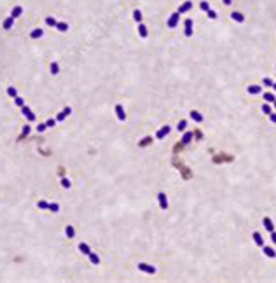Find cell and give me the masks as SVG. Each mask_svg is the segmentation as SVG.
Returning a JSON list of instances; mask_svg holds the SVG:
<instances>
[{
	"instance_id": "cell-45",
	"label": "cell",
	"mask_w": 276,
	"mask_h": 283,
	"mask_svg": "<svg viewBox=\"0 0 276 283\" xmlns=\"http://www.w3.org/2000/svg\"><path fill=\"white\" fill-rule=\"evenodd\" d=\"M271 87H273V89L276 91V82H273V86H271Z\"/></svg>"
},
{
	"instance_id": "cell-14",
	"label": "cell",
	"mask_w": 276,
	"mask_h": 283,
	"mask_svg": "<svg viewBox=\"0 0 276 283\" xmlns=\"http://www.w3.org/2000/svg\"><path fill=\"white\" fill-rule=\"evenodd\" d=\"M168 133H170V126H163V128H161V129L156 133V138H157V140H163V138H164Z\"/></svg>"
},
{
	"instance_id": "cell-13",
	"label": "cell",
	"mask_w": 276,
	"mask_h": 283,
	"mask_svg": "<svg viewBox=\"0 0 276 283\" xmlns=\"http://www.w3.org/2000/svg\"><path fill=\"white\" fill-rule=\"evenodd\" d=\"M262 224H264L266 231H269V232H273V231H274V224H273V220H271L269 217H264V218H262Z\"/></svg>"
},
{
	"instance_id": "cell-30",
	"label": "cell",
	"mask_w": 276,
	"mask_h": 283,
	"mask_svg": "<svg viewBox=\"0 0 276 283\" xmlns=\"http://www.w3.org/2000/svg\"><path fill=\"white\" fill-rule=\"evenodd\" d=\"M58 72H60V67H58V63H56V61H53V63H51V73H53V75H56Z\"/></svg>"
},
{
	"instance_id": "cell-39",
	"label": "cell",
	"mask_w": 276,
	"mask_h": 283,
	"mask_svg": "<svg viewBox=\"0 0 276 283\" xmlns=\"http://www.w3.org/2000/svg\"><path fill=\"white\" fill-rule=\"evenodd\" d=\"M45 129H47V126H45V124H38V126H37V131H38V133H44Z\"/></svg>"
},
{
	"instance_id": "cell-4",
	"label": "cell",
	"mask_w": 276,
	"mask_h": 283,
	"mask_svg": "<svg viewBox=\"0 0 276 283\" xmlns=\"http://www.w3.org/2000/svg\"><path fill=\"white\" fill-rule=\"evenodd\" d=\"M191 9H192V2H191V0H187V2H183V4L178 7L176 12H178V14H185V12H189Z\"/></svg>"
},
{
	"instance_id": "cell-27",
	"label": "cell",
	"mask_w": 276,
	"mask_h": 283,
	"mask_svg": "<svg viewBox=\"0 0 276 283\" xmlns=\"http://www.w3.org/2000/svg\"><path fill=\"white\" fill-rule=\"evenodd\" d=\"M7 94H9L11 98H16V96H18V91H16V87L9 86V87H7Z\"/></svg>"
},
{
	"instance_id": "cell-26",
	"label": "cell",
	"mask_w": 276,
	"mask_h": 283,
	"mask_svg": "<svg viewBox=\"0 0 276 283\" xmlns=\"http://www.w3.org/2000/svg\"><path fill=\"white\" fill-rule=\"evenodd\" d=\"M56 28H58L60 32H67V30H68V23H65V21H58Z\"/></svg>"
},
{
	"instance_id": "cell-46",
	"label": "cell",
	"mask_w": 276,
	"mask_h": 283,
	"mask_svg": "<svg viewBox=\"0 0 276 283\" xmlns=\"http://www.w3.org/2000/svg\"><path fill=\"white\" fill-rule=\"evenodd\" d=\"M274 109H276V102H274Z\"/></svg>"
},
{
	"instance_id": "cell-33",
	"label": "cell",
	"mask_w": 276,
	"mask_h": 283,
	"mask_svg": "<svg viewBox=\"0 0 276 283\" xmlns=\"http://www.w3.org/2000/svg\"><path fill=\"white\" fill-rule=\"evenodd\" d=\"M199 9H201V11H205V12H206V11H208V9H210V4H208V2H206V0H203V2H201V4H199Z\"/></svg>"
},
{
	"instance_id": "cell-34",
	"label": "cell",
	"mask_w": 276,
	"mask_h": 283,
	"mask_svg": "<svg viewBox=\"0 0 276 283\" xmlns=\"http://www.w3.org/2000/svg\"><path fill=\"white\" fill-rule=\"evenodd\" d=\"M14 103H16L18 107H23V105H25V100H23L21 96H16V98H14Z\"/></svg>"
},
{
	"instance_id": "cell-31",
	"label": "cell",
	"mask_w": 276,
	"mask_h": 283,
	"mask_svg": "<svg viewBox=\"0 0 276 283\" xmlns=\"http://www.w3.org/2000/svg\"><path fill=\"white\" fill-rule=\"evenodd\" d=\"M37 206H38L40 210H49V203H47V201H38Z\"/></svg>"
},
{
	"instance_id": "cell-11",
	"label": "cell",
	"mask_w": 276,
	"mask_h": 283,
	"mask_svg": "<svg viewBox=\"0 0 276 283\" xmlns=\"http://www.w3.org/2000/svg\"><path fill=\"white\" fill-rule=\"evenodd\" d=\"M70 114H72V109H70V107H65V109L61 110V114H58L56 121H58V122H61V121H65V117H67V115H70Z\"/></svg>"
},
{
	"instance_id": "cell-32",
	"label": "cell",
	"mask_w": 276,
	"mask_h": 283,
	"mask_svg": "<svg viewBox=\"0 0 276 283\" xmlns=\"http://www.w3.org/2000/svg\"><path fill=\"white\" fill-rule=\"evenodd\" d=\"M262 112H264L266 115H269V114L273 112V110H271V105H269V103H264V105H262Z\"/></svg>"
},
{
	"instance_id": "cell-9",
	"label": "cell",
	"mask_w": 276,
	"mask_h": 283,
	"mask_svg": "<svg viewBox=\"0 0 276 283\" xmlns=\"http://www.w3.org/2000/svg\"><path fill=\"white\" fill-rule=\"evenodd\" d=\"M183 25H185V37H192V25H194V23H192V19H191V18H187Z\"/></svg>"
},
{
	"instance_id": "cell-16",
	"label": "cell",
	"mask_w": 276,
	"mask_h": 283,
	"mask_svg": "<svg viewBox=\"0 0 276 283\" xmlns=\"http://www.w3.org/2000/svg\"><path fill=\"white\" fill-rule=\"evenodd\" d=\"M21 14H23V7H21V5H16V7L11 11V16H12L14 19H16V18H19Z\"/></svg>"
},
{
	"instance_id": "cell-36",
	"label": "cell",
	"mask_w": 276,
	"mask_h": 283,
	"mask_svg": "<svg viewBox=\"0 0 276 283\" xmlns=\"http://www.w3.org/2000/svg\"><path fill=\"white\" fill-rule=\"evenodd\" d=\"M206 14H208V18H210V19H217V12H215V11L208 9V11H206Z\"/></svg>"
},
{
	"instance_id": "cell-40",
	"label": "cell",
	"mask_w": 276,
	"mask_h": 283,
	"mask_svg": "<svg viewBox=\"0 0 276 283\" xmlns=\"http://www.w3.org/2000/svg\"><path fill=\"white\" fill-rule=\"evenodd\" d=\"M262 84H264V86H273V80H271L269 77H264V80H262Z\"/></svg>"
},
{
	"instance_id": "cell-12",
	"label": "cell",
	"mask_w": 276,
	"mask_h": 283,
	"mask_svg": "<svg viewBox=\"0 0 276 283\" xmlns=\"http://www.w3.org/2000/svg\"><path fill=\"white\" fill-rule=\"evenodd\" d=\"M189 115H191V119H192L194 122H203V121H205L203 114H199L198 110H191V114H189Z\"/></svg>"
},
{
	"instance_id": "cell-18",
	"label": "cell",
	"mask_w": 276,
	"mask_h": 283,
	"mask_svg": "<svg viewBox=\"0 0 276 283\" xmlns=\"http://www.w3.org/2000/svg\"><path fill=\"white\" fill-rule=\"evenodd\" d=\"M12 25H14V18H12V16H9V18L4 21V25H2V26H4V30H11V28H12Z\"/></svg>"
},
{
	"instance_id": "cell-15",
	"label": "cell",
	"mask_w": 276,
	"mask_h": 283,
	"mask_svg": "<svg viewBox=\"0 0 276 283\" xmlns=\"http://www.w3.org/2000/svg\"><path fill=\"white\" fill-rule=\"evenodd\" d=\"M138 35H140L142 38H147V35H149V32H147V26H145L143 23H138Z\"/></svg>"
},
{
	"instance_id": "cell-21",
	"label": "cell",
	"mask_w": 276,
	"mask_h": 283,
	"mask_svg": "<svg viewBox=\"0 0 276 283\" xmlns=\"http://www.w3.org/2000/svg\"><path fill=\"white\" fill-rule=\"evenodd\" d=\"M42 35H44V30H42V28H35V30L30 33V37H32V38H40Z\"/></svg>"
},
{
	"instance_id": "cell-37",
	"label": "cell",
	"mask_w": 276,
	"mask_h": 283,
	"mask_svg": "<svg viewBox=\"0 0 276 283\" xmlns=\"http://www.w3.org/2000/svg\"><path fill=\"white\" fill-rule=\"evenodd\" d=\"M61 185H63L65 189H70V185H72V183H70V180H68V178H61Z\"/></svg>"
},
{
	"instance_id": "cell-41",
	"label": "cell",
	"mask_w": 276,
	"mask_h": 283,
	"mask_svg": "<svg viewBox=\"0 0 276 283\" xmlns=\"http://www.w3.org/2000/svg\"><path fill=\"white\" fill-rule=\"evenodd\" d=\"M269 121H271L273 124H276V114H273V112H271V114H269Z\"/></svg>"
},
{
	"instance_id": "cell-42",
	"label": "cell",
	"mask_w": 276,
	"mask_h": 283,
	"mask_svg": "<svg viewBox=\"0 0 276 283\" xmlns=\"http://www.w3.org/2000/svg\"><path fill=\"white\" fill-rule=\"evenodd\" d=\"M271 241L276 245V231H273V232H271Z\"/></svg>"
},
{
	"instance_id": "cell-10",
	"label": "cell",
	"mask_w": 276,
	"mask_h": 283,
	"mask_svg": "<svg viewBox=\"0 0 276 283\" xmlns=\"http://www.w3.org/2000/svg\"><path fill=\"white\" fill-rule=\"evenodd\" d=\"M252 238H253V241H255V245H259V247H264V238H262V234L260 232H252Z\"/></svg>"
},
{
	"instance_id": "cell-5",
	"label": "cell",
	"mask_w": 276,
	"mask_h": 283,
	"mask_svg": "<svg viewBox=\"0 0 276 283\" xmlns=\"http://www.w3.org/2000/svg\"><path fill=\"white\" fill-rule=\"evenodd\" d=\"M178 19H180V14L178 12H173L170 16V19H168V28H175L178 25Z\"/></svg>"
},
{
	"instance_id": "cell-7",
	"label": "cell",
	"mask_w": 276,
	"mask_h": 283,
	"mask_svg": "<svg viewBox=\"0 0 276 283\" xmlns=\"http://www.w3.org/2000/svg\"><path fill=\"white\" fill-rule=\"evenodd\" d=\"M115 114H117V119H119V121H122V122L126 121V112H124V107H122L121 103L115 105Z\"/></svg>"
},
{
	"instance_id": "cell-17",
	"label": "cell",
	"mask_w": 276,
	"mask_h": 283,
	"mask_svg": "<svg viewBox=\"0 0 276 283\" xmlns=\"http://www.w3.org/2000/svg\"><path fill=\"white\" fill-rule=\"evenodd\" d=\"M231 18H233V21H236V23H245V16H243L241 12H233Z\"/></svg>"
},
{
	"instance_id": "cell-35",
	"label": "cell",
	"mask_w": 276,
	"mask_h": 283,
	"mask_svg": "<svg viewBox=\"0 0 276 283\" xmlns=\"http://www.w3.org/2000/svg\"><path fill=\"white\" fill-rule=\"evenodd\" d=\"M56 122H58L56 119H47V122H45V126H47V128H54V126H56Z\"/></svg>"
},
{
	"instance_id": "cell-1",
	"label": "cell",
	"mask_w": 276,
	"mask_h": 283,
	"mask_svg": "<svg viewBox=\"0 0 276 283\" xmlns=\"http://www.w3.org/2000/svg\"><path fill=\"white\" fill-rule=\"evenodd\" d=\"M138 271L147 273V274H156V267L150 266V264H145V262H140V264H138Z\"/></svg>"
},
{
	"instance_id": "cell-38",
	"label": "cell",
	"mask_w": 276,
	"mask_h": 283,
	"mask_svg": "<svg viewBox=\"0 0 276 283\" xmlns=\"http://www.w3.org/2000/svg\"><path fill=\"white\" fill-rule=\"evenodd\" d=\"M49 210L51 212H58L60 210V205L58 203H49Z\"/></svg>"
},
{
	"instance_id": "cell-28",
	"label": "cell",
	"mask_w": 276,
	"mask_h": 283,
	"mask_svg": "<svg viewBox=\"0 0 276 283\" xmlns=\"http://www.w3.org/2000/svg\"><path fill=\"white\" fill-rule=\"evenodd\" d=\"M45 25H47V26H56V25H58V21H56L54 18H51V16H49V18H45Z\"/></svg>"
},
{
	"instance_id": "cell-2",
	"label": "cell",
	"mask_w": 276,
	"mask_h": 283,
	"mask_svg": "<svg viewBox=\"0 0 276 283\" xmlns=\"http://www.w3.org/2000/svg\"><path fill=\"white\" fill-rule=\"evenodd\" d=\"M21 112H23V115L26 117V121H28V122H33V121H35V114H33V112H32V110H30L26 105H23V107H21Z\"/></svg>"
},
{
	"instance_id": "cell-29",
	"label": "cell",
	"mask_w": 276,
	"mask_h": 283,
	"mask_svg": "<svg viewBox=\"0 0 276 283\" xmlns=\"http://www.w3.org/2000/svg\"><path fill=\"white\" fill-rule=\"evenodd\" d=\"M133 18H135V21H136V23H142V12L138 11V9L133 12Z\"/></svg>"
},
{
	"instance_id": "cell-44",
	"label": "cell",
	"mask_w": 276,
	"mask_h": 283,
	"mask_svg": "<svg viewBox=\"0 0 276 283\" xmlns=\"http://www.w3.org/2000/svg\"><path fill=\"white\" fill-rule=\"evenodd\" d=\"M222 2H224L225 5H231V4H233V0H222Z\"/></svg>"
},
{
	"instance_id": "cell-8",
	"label": "cell",
	"mask_w": 276,
	"mask_h": 283,
	"mask_svg": "<svg viewBox=\"0 0 276 283\" xmlns=\"http://www.w3.org/2000/svg\"><path fill=\"white\" fill-rule=\"evenodd\" d=\"M262 252H264V255L269 257V259H274V257H276V250H274L273 247H266V245H264V247H262Z\"/></svg>"
},
{
	"instance_id": "cell-6",
	"label": "cell",
	"mask_w": 276,
	"mask_h": 283,
	"mask_svg": "<svg viewBox=\"0 0 276 283\" xmlns=\"http://www.w3.org/2000/svg\"><path fill=\"white\" fill-rule=\"evenodd\" d=\"M246 93H248V94H260V93H262V86H259V84H250V86L246 87Z\"/></svg>"
},
{
	"instance_id": "cell-24",
	"label": "cell",
	"mask_w": 276,
	"mask_h": 283,
	"mask_svg": "<svg viewBox=\"0 0 276 283\" xmlns=\"http://www.w3.org/2000/svg\"><path fill=\"white\" fill-rule=\"evenodd\" d=\"M89 260H91V264H95V266L100 264V257H98L95 252H91V253H89Z\"/></svg>"
},
{
	"instance_id": "cell-43",
	"label": "cell",
	"mask_w": 276,
	"mask_h": 283,
	"mask_svg": "<svg viewBox=\"0 0 276 283\" xmlns=\"http://www.w3.org/2000/svg\"><path fill=\"white\" fill-rule=\"evenodd\" d=\"M28 131H30V126H25L23 128V135H28Z\"/></svg>"
},
{
	"instance_id": "cell-19",
	"label": "cell",
	"mask_w": 276,
	"mask_h": 283,
	"mask_svg": "<svg viewBox=\"0 0 276 283\" xmlns=\"http://www.w3.org/2000/svg\"><path fill=\"white\" fill-rule=\"evenodd\" d=\"M79 250H80L84 255H89V253H91V247H89L87 243H80V245H79Z\"/></svg>"
},
{
	"instance_id": "cell-3",
	"label": "cell",
	"mask_w": 276,
	"mask_h": 283,
	"mask_svg": "<svg viewBox=\"0 0 276 283\" xmlns=\"http://www.w3.org/2000/svg\"><path fill=\"white\" fill-rule=\"evenodd\" d=\"M157 199H159V208L161 210H168V198L164 192H159L157 194Z\"/></svg>"
},
{
	"instance_id": "cell-25",
	"label": "cell",
	"mask_w": 276,
	"mask_h": 283,
	"mask_svg": "<svg viewBox=\"0 0 276 283\" xmlns=\"http://www.w3.org/2000/svg\"><path fill=\"white\" fill-rule=\"evenodd\" d=\"M185 128H187V121L185 119H182L178 124H176V131L180 133V131H185Z\"/></svg>"
},
{
	"instance_id": "cell-20",
	"label": "cell",
	"mask_w": 276,
	"mask_h": 283,
	"mask_svg": "<svg viewBox=\"0 0 276 283\" xmlns=\"http://www.w3.org/2000/svg\"><path fill=\"white\" fill-rule=\"evenodd\" d=\"M264 102H266V103H274V102H276L274 94H273V93H264Z\"/></svg>"
},
{
	"instance_id": "cell-23",
	"label": "cell",
	"mask_w": 276,
	"mask_h": 283,
	"mask_svg": "<svg viewBox=\"0 0 276 283\" xmlns=\"http://www.w3.org/2000/svg\"><path fill=\"white\" fill-rule=\"evenodd\" d=\"M194 138V133H191V131H187V133H183V136H182V142L183 144H189V142Z\"/></svg>"
},
{
	"instance_id": "cell-22",
	"label": "cell",
	"mask_w": 276,
	"mask_h": 283,
	"mask_svg": "<svg viewBox=\"0 0 276 283\" xmlns=\"http://www.w3.org/2000/svg\"><path fill=\"white\" fill-rule=\"evenodd\" d=\"M65 234H67V238H73V236H75L73 225H67V227H65Z\"/></svg>"
}]
</instances>
